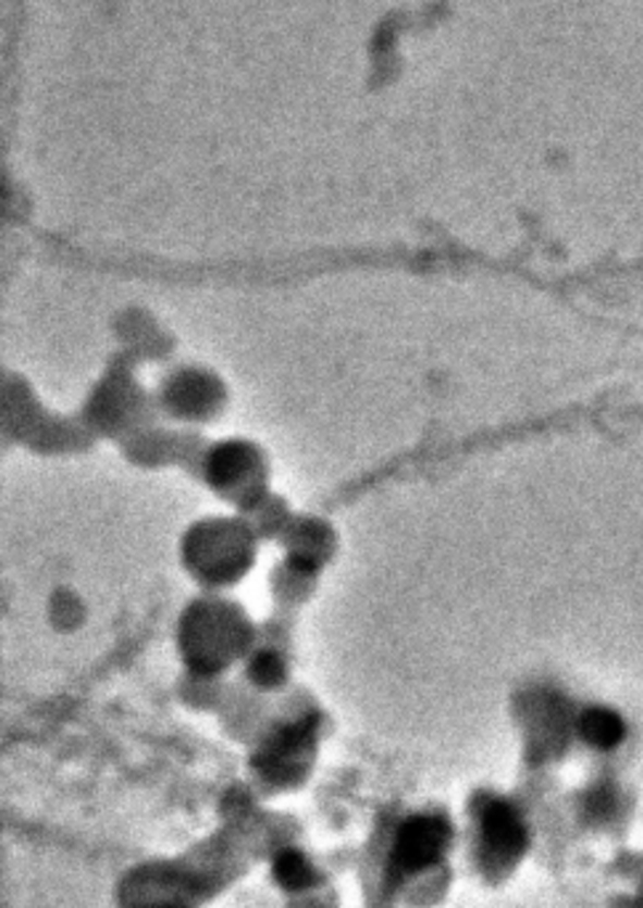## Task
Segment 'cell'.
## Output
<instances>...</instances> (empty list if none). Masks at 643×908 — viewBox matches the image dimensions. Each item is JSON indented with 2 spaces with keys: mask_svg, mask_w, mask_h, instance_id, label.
<instances>
[{
  "mask_svg": "<svg viewBox=\"0 0 643 908\" xmlns=\"http://www.w3.org/2000/svg\"><path fill=\"white\" fill-rule=\"evenodd\" d=\"M484 839L486 847H492L500 856H510L521 847L524 839V829H521L519 816L508 808V805H490L484 813Z\"/></svg>",
  "mask_w": 643,
  "mask_h": 908,
  "instance_id": "obj_1",
  "label": "cell"
},
{
  "mask_svg": "<svg viewBox=\"0 0 643 908\" xmlns=\"http://www.w3.org/2000/svg\"><path fill=\"white\" fill-rule=\"evenodd\" d=\"M447 839V832H444L442 823L431 821V818H423V821H415L407 826L405 837H401V853L410 863H423L434 858V853L444 845Z\"/></svg>",
  "mask_w": 643,
  "mask_h": 908,
  "instance_id": "obj_2",
  "label": "cell"
},
{
  "mask_svg": "<svg viewBox=\"0 0 643 908\" xmlns=\"http://www.w3.org/2000/svg\"><path fill=\"white\" fill-rule=\"evenodd\" d=\"M282 880L287 882V885H296V882H304L306 880V866L298 861L296 856H290V858H285V861H282Z\"/></svg>",
  "mask_w": 643,
  "mask_h": 908,
  "instance_id": "obj_3",
  "label": "cell"
}]
</instances>
